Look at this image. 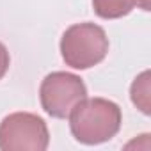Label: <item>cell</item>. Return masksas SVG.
Listing matches in <instances>:
<instances>
[{
	"label": "cell",
	"mask_w": 151,
	"mask_h": 151,
	"mask_svg": "<svg viewBox=\"0 0 151 151\" xmlns=\"http://www.w3.org/2000/svg\"><path fill=\"white\" fill-rule=\"evenodd\" d=\"M50 144L48 126L43 117L30 112L9 114L0 123L2 151H45Z\"/></svg>",
	"instance_id": "3957f363"
},
{
	"label": "cell",
	"mask_w": 151,
	"mask_h": 151,
	"mask_svg": "<svg viewBox=\"0 0 151 151\" xmlns=\"http://www.w3.org/2000/svg\"><path fill=\"white\" fill-rule=\"evenodd\" d=\"M93 7L100 18L116 20L126 16L135 7V0H93Z\"/></svg>",
	"instance_id": "5b68a950"
},
{
	"label": "cell",
	"mask_w": 151,
	"mask_h": 151,
	"mask_svg": "<svg viewBox=\"0 0 151 151\" xmlns=\"http://www.w3.org/2000/svg\"><path fill=\"white\" fill-rule=\"evenodd\" d=\"M87 96L86 84L80 77L68 71H53L46 75L39 87L41 107L52 117L64 119L78 101Z\"/></svg>",
	"instance_id": "277c9868"
},
{
	"label": "cell",
	"mask_w": 151,
	"mask_h": 151,
	"mask_svg": "<svg viewBox=\"0 0 151 151\" xmlns=\"http://www.w3.org/2000/svg\"><path fill=\"white\" fill-rule=\"evenodd\" d=\"M109 52L105 30L91 22L75 23L60 37V55L73 69H89L100 64Z\"/></svg>",
	"instance_id": "7a4b0ae2"
},
{
	"label": "cell",
	"mask_w": 151,
	"mask_h": 151,
	"mask_svg": "<svg viewBox=\"0 0 151 151\" xmlns=\"http://www.w3.org/2000/svg\"><path fill=\"white\" fill-rule=\"evenodd\" d=\"M9 62H11V57H9V52L6 48L4 43H0V80L4 78V75L7 73L9 69Z\"/></svg>",
	"instance_id": "52a82bcc"
},
{
	"label": "cell",
	"mask_w": 151,
	"mask_h": 151,
	"mask_svg": "<svg viewBox=\"0 0 151 151\" xmlns=\"http://www.w3.org/2000/svg\"><path fill=\"white\" fill-rule=\"evenodd\" d=\"M135 6H139L142 11H149V0H135Z\"/></svg>",
	"instance_id": "ba28073f"
},
{
	"label": "cell",
	"mask_w": 151,
	"mask_h": 151,
	"mask_svg": "<svg viewBox=\"0 0 151 151\" xmlns=\"http://www.w3.org/2000/svg\"><path fill=\"white\" fill-rule=\"evenodd\" d=\"M68 117L73 137L87 146L101 144L116 137L123 121L119 105L105 98H84Z\"/></svg>",
	"instance_id": "6da1fadb"
},
{
	"label": "cell",
	"mask_w": 151,
	"mask_h": 151,
	"mask_svg": "<svg viewBox=\"0 0 151 151\" xmlns=\"http://www.w3.org/2000/svg\"><path fill=\"white\" fill-rule=\"evenodd\" d=\"M132 101L133 105H137V109H140L142 114H149L151 105H149V71H142L139 77L133 80L132 84Z\"/></svg>",
	"instance_id": "8992f818"
}]
</instances>
